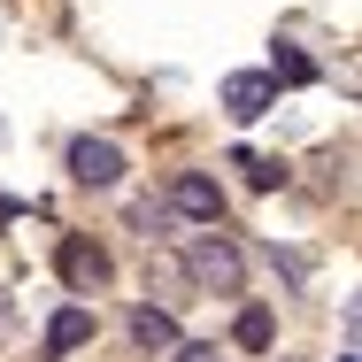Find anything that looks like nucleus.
Returning a JSON list of instances; mask_svg holds the SVG:
<instances>
[{"mask_svg":"<svg viewBox=\"0 0 362 362\" xmlns=\"http://www.w3.org/2000/svg\"><path fill=\"white\" fill-rule=\"evenodd\" d=\"M185 278H193L201 293H239V286H247V262H239V247H231V239L209 231V239H193V247H185Z\"/></svg>","mask_w":362,"mask_h":362,"instance_id":"obj_1","label":"nucleus"},{"mask_svg":"<svg viewBox=\"0 0 362 362\" xmlns=\"http://www.w3.org/2000/svg\"><path fill=\"white\" fill-rule=\"evenodd\" d=\"M70 177L93 185V193L124 185V146H116V139H70Z\"/></svg>","mask_w":362,"mask_h":362,"instance_id":"obj_2","label":"nucleus"},{"mask_svg":"<svg viewBox=\"0 0 362 362\" xmlns=\"http://www.w3.org/2000/svg\"><path fill=\"white\" fill-rule=\"evenodd\" d=\"M170 216H193V223H216L223 216V185L209 170H185L177 185H170Z\"/></svg>","mask_w":362,"mask_h":362,"instance_id":"obj_3","label":"nucleus"},{"mask_svg":"<svg viewBox=\"0 0 362 362\" xmlns=\"http://www.w3.org/2000/svg\"><path fill=\"white\" fill-rule=\"evenodd\" d=\"M270 100H278V85L262 70H231L223 77V108L239 116V124H255V116H270Z\"/></svg>","mask_w":362,"mask_h":362,"instance_id":"obj_4","label":"nucleus"},{"mask_svg":"<svg viewBox=\"0 0 362 362\" xmlns=\"http://www.w3.org/2000/svg\"><path fill=\"white\" fill-rule=\"evenodd\" d=\"M54 262H62L70 293H100V286H108V255H100L93 239H62V255H54Z\"/></svg>","mask_w":362,"mask_h":362,"instance_id":"obj_5","label":"nucleus"},{"mask_svg":"<svg viewBox=\"0 0 362 362\" xmlns=\"http://www.w3.org/2000/svg\"><path fill=\"white\" fill-rule=\"evenodd\" d=\"M93 339V308H54L47 316V355H77Z\"/></svg>","mask_w":362,"mask_h":362,"instance_id":"obj_6","label":"nucleus"},{"mask_svg":"<svg viewBox=\"0 0 362 362\" xmlns=\"http://www.w3.org/2000/svg\"><path fill=\"white\" fill-rule=\"evenodd\" d=\"M132 339H139L146 355H170L177 347V316L170 308H132Z\"/></svg>","mask_w":362,"mask_h":362,"instance_id":"obj_7","label":"nucleus"},{"mask_svg":"<svg viewBox=\"0 0 362 362\" xmlns=\"http://www.w3.org/2000/svg\"><path fill=\"white\" fill-rule=\"evenodd\" d=\"M270 332H278V324H270V308H239V316H231V339H239L247 355H262V347H270Z\"/></svg>","mask_w":362,"mask_h":362,"instance_id":"obj_8","label":"nucleus"},{"mask_svg":"<svg viewBox=\"0 0 362 362\" xmlns=\"http://www.w3.org/2000/svg\"><path fill=\"white\" fill-rule=\"evenodd\" d=\"M270 85H308V77H316V62H308V54H300V47H278V54H270Z\"/></svg>","mask_w":362,"mask_h":362,"instance_id":"obj_9","label":"nucleus"},{"mask_svg":"<svg viewBox=\"0 0 362 362\" xmlns=\"http://www.w3.org/2000/svg\"><path fill=\"white\" fill-rule=\"evenodd\" d=\"M231 162L247 170V185H255V193H278V185H286V170H278V162H262V154H231Z\"/></svg>","mask_w":362,"mask_h":362,"instance_id":"obj_10","label":"nucleus"},{"mask_svg":"<svg viewBox=\"0 0 362 362\" xmlns=\"http://www.w3.org/2000/svg\"><path fill=\"white\" fill-rule=\"evenodd\" d=\"M132 223H139L146 239H162V231H170V201H139V209H132Z\"/></svg>","mask_w":362,"mask_h":362,"instance_id":"obj_11","label":"nucleus"},{"mask_svg":"<svg viewBox=\"0 0 362 362\" xmlns=\"http://www.w3.org/2000/svg\"><path fill=\"white\" fill-rule=\"evenodd\" d=\"M170 362H223V347H216V339H177Z\"/></svg>","mask_w":362,"mask_h":362,"instance_id":"obj_12","label":"nucleus"},{"mask_svg":"<svg viewBox=\"0 0 362 362\" xmlns=\"http://www.w3.org/2000/svg\"><path fill=\"white\" fill-rule=\"evenodd\" d=\"M339 362H355V347H347V355H339Z\"/></svg>","mask_w":362,"mask_h":362,"instance_id":"obj_13","label":"nucleus"}]
</instances>
